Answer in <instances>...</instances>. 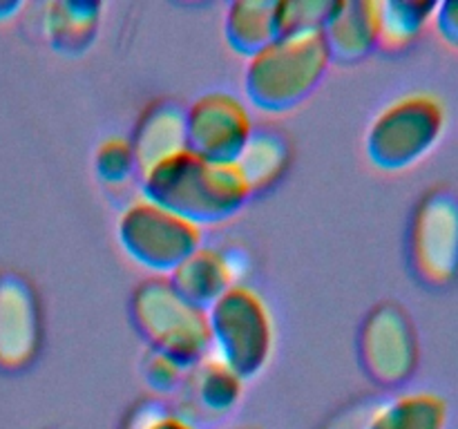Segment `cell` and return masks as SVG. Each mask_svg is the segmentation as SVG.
I'll return each instance as SVG.
<instances>
[{"instance_id": "7c38bea8", "label": "cell", "mask_w": 458, "mask_h": 429, "mask_svg": "<svg viewBox=\"0 0 458 429\" xmlns=\"http://www.w3.org/2000/svg\"><path fill=\"white\" fill-rule=\"evenodd\" d=\"M320 31L331 61H360L378 49V3L376 0L331 3Z\"/></svg>"}, {"instance_id": "ffe728a7", "label": "cell", "mask_w": 458, "mask_h": 429, "mask_svg": "<svg viewBox=\"0 0 458 429\" xmlns=\"http://www.w3.org/2000/svg\"><path fill=\"white\" fill-rule=\"evenodd\" d=\"M94 170L101 183L110 188L125 186L139 177L137 155H134L132 141L125 137H107L98 143L94 152Z\"/></svg>"}, {"instance_id": "3957f363", "label": "cell", "mask_w": 458, "mask_h": 429, "mask_svg": "<svg viewBox=\"0 0 458 429\" xmlns=\"http://www.w3.org/2000/svg\"><path fill=\"white\" fill-rule=\"evenodd\" d=\"M447 128V107L434 92H407L392 98L371 119L365 150L385 172H405L428 159Z\"/></svg>"}, {"instance_id": "8992f818", "label": "cell", "mask_w": 458, "mask_h": 429, "mask_svg": "<svg viewBox=\"0 0 458 429\" xmlns=\"http://www.w3.org/2000/svg\"><path fill=\"white\" fill-rule=\"evenodd\" d=\"M407 262L416 280L432 290L458 282V190L434 186L416 201L407 228Z\"/></svg>"}, {"instance_id": "603a6c76", "label": "cell", "mask_w": 458, "mask_h": 429, "mask_svg": "<svg viewBox=\"0 0 458 429\" xmlns=\"http://www.w3.org/2000/svg\"><path fill=\"white\" fill-rule=\"evenodd\" d=\"M132 429H195L186 418L165 409L159 402H146L134 416Z\"/></svg>"}, {"instance_id": "d4e9b609", "label": "cell", "mask_w": 458, "mask_h": 429, "mask_svg": "<svg viewBox=\"0 0 458 429\" xmlns=\"http://www.w3.org/2000/svg\"><path fill=\"white\" fill-rule=\"evenodd\" d=\"M18 7H21L18 3H0V21H7L12 13H16Z\"/></svg>"}, {"instance_id": "277c9868", "label": "cell", "mask_w": 458, "mask_h": 429, "mask_svg": "<svg viewBox=\"0 0 458 429\" xmlns=\"http://www.w3.org/2000/svg\"><path fill=\"white\" fill-rule=\"evenodd\" d=\"M130 313L152 351L173 358L186 369L210 356L208 313L182 298L168 275H152L137 284Z\"/></svg>"}, {"instance_id": "7402d4cb", "label": "cell", "mask_w": 458, "mask_h": 429, "mask_svg": "<svg viewBox=\"0 0 458 429\" xmlns=\"http://www.w3.org/2000/svg\"><path fill=\"white\" fill-rule=\"evenodd\" d=\"M188 369L159 351H148L143 360V375L155 391H174L182 387Z\"/></svg>"}, {"instance_id": "d6986e66", "label": "cell", "mask_w": 458, "mask_h": 429, "mask_svg": "<svg viewBox=\"0 0 458 429\" xmlns=\"http://www.w3.org/2000/svg\"><path fill=\"white\" fill-rule=\"evenodd\" d=\"M98 3H52L45 16V31L54 47L63 54H81L89 47L101 22Z\"/></svg>"}, {"instance_id": "2e32d148", "label": "cell", "mask_w": 458, "mask_h": 429, "mask_svg": "<svg viewBox=\"0 0 458 429\" xmlns=\"http://www.w3.org/2000/svg\"><path fill=\"white\" fill-rule=\"evenodd\" d=\"M179 389H183L192 402L208 414H226L242 398L244 380L217 358L208 356L188 369Z\"/></svg>"}, {"instance_id": "cb8c5ba5", "label": "cell", "mask_w": 458, "mask_h": 429, "mask_svg": "<svg viewBox=\"0 0 458 429\" xmlns=\"http://www.w3.org/2000/svg\"><path fill=\"white\" fill-rule=\"evenodd\" d=\"M432 22L434 27H437L438 36H441L450 47L458 49V0L437 3V12H434Z\"/></svg>"}, {"instance_id": "7a4b0ae2", "label": "cell", "mask_w": 458, "mask_h": 429, "mask_svg": "<svg viewBox=\"0 0 458 429\" xmlns=\"http://www.w3.org/2000/svg\"><path fill=\"white\" fill-rule=\"evenodd\" d=\"M331 63L322 31L277 36L246 61V94L259 110H291L316 92Z\"/></svg>"}, {"instance_id": "4fadbf2b", "label": "cell", "mask_w": 458, "mask_h": 429, "mask_svg": "<svg viewBox=\"0 0 458 429\" xmlns=\"http://www.w3.org/2000/svg\"><path fill=\"white\" fill-rule=\"evenodd\" d=\"M139 172L157 161L186 150V107L177 101H155L141 112L132 134Z\"/></svg>"}, {"instance_id": "30bf717a", "label": "cell", "mask_w": 458, "mask_h": 429, "mask_svg": "<svg viewBox=\"0 0 458 429\" xmlns=\"http://www.w3.org/2000/svg\"><path fill=\"white\" fill-rule=\"evenodd\" d=\"M43 324L36 290L18 273H0V369L18 371L38 353Z\"/></svg>"}, {"instance_id": "6da1fadb", "label": "cell", "mask_w": 458, "mask_h": 429, "mask_svg": "<svg viewBox=\"0 0 458 429\" xmlns=\"http://www.w3.org/2000/svg\"><path fill=\"white\" fill-rule=\"evenodd\" d=\"M139 183L143 197L201 228L233 219L253 197L235 164L210 161L188 147L143 168Z\"/></svg>"}, {"instance_id": "5b68a950", "label": "cell", "mask_w": 458, "mask_h": 429, "mask_svg": "<svg viewBox=\"0 0 458 429\" xmlns=\"http://www.w3.org/2000/svg\"><path fill=\"white\" fill-rule=\"evenodd\" d=\"M206 313L210 356L244 383L262 374L276 353V320L267 299L242 282L231 286Z\"/></svg>"}, {"instance_id": "e0dca14e", "label": "cell", "mask_w": 458, "mask_h": 429, "mask_svg": "<svg viewBox=\"0 0 458 429\" xmlns=\"http://www.w3.org/2000/svg\"><path fill=\"white\" fill-rule=\"evenodd\" d=\"M289 161V143L280 132L253 130L249 143L235 159V165L240 168L244 181L249 183L250 195H255V192L276 186L286 172Z\"/></svg>"}, {"instance_id": "ba28073f", "label": "cell", "mask_w": 458, "mask_h": 429, "mask_svg": "<svg viewBox=\"0 0 458 429\" xmlns=\"http://www.w3.org/2000/svg\"><path fill=\"white\" fill-rule=\"evenodd\" d=\"M358 353L365 374L385 389H398L414 378L420 362L419 331L398 302H380L362 322Z\"/></svg>"}, {"instance_id": "52a82bcc", "label": "cell", "mask_w": 458, "mask_h": 429, "mask_svg": "<svg viewBox=\"0 0 458 429\" xmlns=\"http://www.w3.org/2000/svg\"><path fill=\"white\" fill-rule=\"evenodd\" d=\"M116 235L125 255L157 275H168L182 259L204 246V228L143 195L121 210Z\"/></svg>"}, {"instance_id": "5bb4252c", "label": "cell", "mask_w": 458, "mask_h": 429, "mask_svg": "<svg viewBox=\"0 0 458 429\" xmlns=\"http://www.w3.org/2000/svg\"><path fill=\"white\" fill-rule=\"evenodd\" d=\"M450 405L437 391H405L380 402L365 429H445Z\"/></svg>"}, {"instance_id": "ac0fdd59", "label": "cell", "mask_w": 458, "mask_h": 429, "mask_svg": "<svg viewBox=\"0 0 458 429\" xmlns=\"http://www.w3.org/2000/svg\"><path fill=\"white\" fill-rule=\"evenodd\" d=\"M437 3L423 0H385L378 3V49L401 54L423 36L434 21Z\"/></svg>"}, {"instance_id": "9c48e42d", "label": "cell", "mask_w": 458, "mask_h": 429, "mask_svg": "<svg viewBox=\"0 0 458 429\" xmlns=\"http://www.w3.org/2000/svg\"><path fill=\"white\" fill-rule=\"evenodd\" d=\"M253 130L249 107L231 92H206L186 107L188 150L210 161L235 164Z\"/></svg>"}, {"instance_id": "44dd1931", "label": "cell", "mask_w": 458, "mask_h": 429, "mask_svg": "<svg viewBox=\"0 0 458 429\" xmlns=\"http://www.w3.org/2000/svg\"><path fill=\"white\" fill-rule=\"evenodd\" d=\"M329 9L331 3H318V0L277 3V29H280V36L302 34V31H320Z\"/></svg>"}, {"instance_id": "9a60e30c", "label": "cell", "mask_w": 458, "mask_h": 429, "mask_svg": "<svg viewBox=\"0 0 458 429\" xmlns=\"http://www.w3.org/2000/svg\"><path fill=\"white\" fill-rule=\"evenodd\" d=\"M226 40L235 52L253 56L280 36L277 3L271 0H237L226 9Z\"/></svg>"}, {"instance_id": "8fae6325", "label": "cell", "mask_w": 458, "mask_h": 429, "mask_svg": "<svg viewBox=\"0 0 458 429\" xmlns=\"http://www.w3.org/2000/svg\"><path fill=\"white\" fill-rule=\"evenodd\" d=\"M246 271L242 253L199 246L168 273V280L182 298L208 311L231 286L242 284Z\"/></svg>"}]
</instances>
